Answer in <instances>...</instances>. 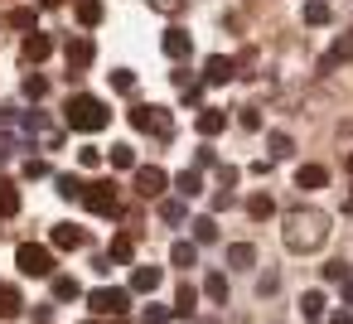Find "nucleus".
I'll return each mask as SVG.
<instances>
[{
    "label": "nucleus",
    "mask_w": 353,
    "mask_h": 324,
    "mask_svg": "<svg viewBox=\"0 0 353 324\" xmlns=\"http://www.w3.org/2000/svg\"><path fill=\"white\" fill-rule=\"evenodd\" d=\"M324 237H329V213H319V208H295V213H285V227H281V242H285V252H319L324 247Z\"/></svg>",
    "instance_id": "nucleus-1"
},
{
    "label": "nucleus",
    "mask_w": 353,
    "mask_h": 324,
    "mask_svg": "<svg viewBox=\"0 0 353 324\" xmlns=\"http://www.w3.org/2000/svg\"><path fill=\"white\" fill-rule=\"evenodd\" d=\"M63 121H68L73 131L97 136V131H107V126H112V112H107V102H102V97H92V92H73V97H68V107H63Z\"/></svg>",
    "instance_id": "nucleus-2"
},
{
    "label": "nucleus",
    "mask_w": 353,
    "mask_h": 324,
    "mask_svg": "<svg viewBox=\"0 0 353 324\" xmlns=\"http://www.w3.org/2000/svg\"><path fill=\"white\" fill-rule=\"evenodd\" d=\"M126 117H131V126H136V131H145V136H160V141H170V136H174V121H170V112H165V107L136 102Z\"/></svg>",
    "instance_id": "nucleus-3"
},
{
    "label": "nucleus",
    "mask_w": 353,
    "mask_h": 324,
    "mask_svg": "<svg viewBox=\"0 0 353 324\" xmlns=\"http://www.w3.org/2000/svg\"><path fill=\"white\" fill-rule=\"evenodd\" d=\"M83 208L97 213V218H121V194H117V184H112V179L88 184V189H83Z\"/></svg>",
    "instance_id": "nucleus-4"
},
{
    "label": "nucleus",
    "mask_w": 353,
    "mask_h": 324,
    "mask_svg": "<svg viewBox=\"0 0 353 324\" xmlns=\"http://www.w3.org/2000/svg\"><path fill=\"white\" fill-rule=\"evenodd\" d=\"M15 266L25 271V276H54V247H39V242H20L15 247Z\"/></svg>",
    "instance_id": "nucleus-5"
},
{
    "label": "nucleus",
    "mask_w": 353,
    "mask_h": 324,
    "mask_svg": "<svg viewBox=\"0 0 353 324\" xmlns=\"http://www.w3.org/2000/svg\"><path fill=\"white\" fill-rule=\"evenodd\" d=\"M88 305H92V314H126L131 310V290L126 285H97L88 295Z\"/></svg>",
    "instance_id": "nucleus-6"
},
{
    "label": "nucleus",
    "mask_w": 353,
    "mask_h": 324,
    "mask_svg": "<svg viewBox=\"0 0 353 324\" xmlns=\"http://www.w3.org/2000/svg\"><path fill=\"white\" fill-rule=\"evenodd\" d=\"M165 189H170V174L160 165H136V194L141 199H165Z\"/></svg>",
    "instance_id": "nucleus-7"
},
{
    "label": "nucleus",
    "mask_w": 353,
    "mask_h": 324,
    "mask_svg": "<svg viewBox=\"0 0 353 324\" xmlns=\"http://www.w3.org/2000/svg\"><path fill=\"white\" fill-rule=\"evenodd\" d=\"M63 54H68V63H73V83H78V73L97 59V49H92V39H88V34H73V39L63 44Z\"/></svg>",
    "instance_id": "nucleus-8"
},
{
    "label": "nucleus",
    "mask_w": 353,
    "mask_h": 324,
    "mask_svg": "<svg viewBox=\"0 0 353 324\" xmlns=\"http://www.w3.org/2000/svg\"><path fill=\"white\" fill-rule=\"evenodd\" d=\"M160 49H165V59H174V63H179V59H189V54H194V34L174 25V30H165V39H160Z\"/></svg>",
    "instance_id": "nucleus-9"
},
{
    "label": "nucleus",
    "mask_w": 353,
    "mask_h": 324,
    "mask_svg": "<svg viewBox=\"0 0 353 324\" xmlns=\"http://www.w3.org/2000/svg\"><path fill=\"white\" fill-rule=\"evenodd\" d=\"M88 237H83V227L78 223H54V232H49V247L54 252H78Z\"/></svg>",
    "instance_id": "nucleus-10"
},
{
    "label": "nucleus",
    "mask_w": 353,
    "mask_h": 324,
    "mask_svg": "<svg viewBox=\"0 0 353 324\" xmlns=\"http://www.w3.org/2000/svg\"><path fill=\"white\" fill-rule=\"evenodd\" d=\"M343 63H353V30L334 39V49L319 59V73H334V68H343Z\"/></svg>",
    "instance_id": "nucleus-11"
},
{
    "label": "nucleus",
    "mask_w": 353,
    "mask_h": 324,
    "mask_svg": "<svg viewBox=\"0 0 353 324\" xmlns=\"http://www.w3.org/2000/svg\"><path fill=\"white\" fill-rule=\"evenodd\" d=\"M54 49H59L54 34H44V30H30V34H25V59H30V63H44Z\"/></svg>",
    "instance_id": "nucleus-12"
},
{
    "label": "nucleus",
    "mask_w": 353,
    "mask_h": 324,
    "mask_svg": "<svg viewBox=\"0 0 353 324\" xmlns=\"http://www.w3.org/2000/svg\"><path fill=\"white\" fill-rule=\"evenodd\" d=\"M232 78H237V63H232L228 54L203 59V83H232Z\"/></svg>",
    "instance_id": "nucleus-13"
},
{
    "label": "nucleus",
    "mask_w": 353,
    "mask_h": 324,
    "mask_svg": "<svg viewBox=\"0 0 353 324\" xmlns=\"http://www.w3.org/2000/svg\"><path fill=\"white\" fill-rule=\"evenodd\" d=\"M160 281H165V276H160V266H136L126 290H131V295H155V290H160Z\"/></svg>",
    "instance_id": "nucleus-14"
},
{
    "label": "nucleus",
    "mask_w": 353,
    "mask_h": 324,
    "mask_svg": "<svg viewBox=\"0 0 353 324\" xmlns=\"http://www.w3.org/2000/svg\"><path fill=\"white\" fill-rule=\"evenodd\" d=\"M218 131H228V112L223 107H199V136H218Z\"/></svg>",
    "instance_id": "nucleus-15"
},
{
    "label": "nucleus",
    "mask_w": 353,
    "mask_h": 324,
    "mask_svg": "<svg viewBox=\"0 0 353 324\" xmlns=\"http://www.w3.org/2000/svg\"><path fill=\"white\" fill-rule=\"evenodd\" d=\"M329 184V170L324 165H300L295 170V189H324Z\"/></svg>",
    "instance_id": "nucleus-16"
},
{
    "label": "nucleus",
    "mask_w": 353,
    "mask_h": 324,
    "mask_svg": "<svg viewBox=\"0 0 353 324\" xmlns=\"http://www.w3.org/2000/svg\"><path fill=\"white\" fill-rule=\"evenodd\" d=\"M228 266H232V271H252V266H256V247H252V242H232V247H228Z\"/></svg>",
    "instance_id": "nucleus-17"
},
{
    "label": "nucleus",
    "mask_w": 353,
    "mask_h": 324,
    "mask_svg": "<svg viewBox=\"0 0 353 324\" xmlns=\"http://www.w3.org/2000/svg\"><path fill=\"white\" fill-rule=\"evenodd\" d=\"M194 310H199V290L194 285H179V295H174V319H194Z\"/></svg>",
    "instance_id": "nucleus-18"
},
{
    "label": "nucleus",
    "mask_w": 353,
    "mask_h": 324,
    "mask_svg": "<svg viewBox=\"0 0 353 324\" xmlns=\"http://www.w3.org/2000/svg\"><path fill=\"white\" fill-rule=\"evenodd\" d=\"M174 189H179L184 199H194V194H203V170L194 165V170H184V174H174Z\"/></svg>",
    "instance_id": "nucleus-19"
},
{
    "label": "nucleus",
    "mask_w": 353,
    "mask_h": 324,
    "mask_svg": "<svg viewBox=\"0 0 353 324\" xmlns=\"http://www.w3.org/2000/svg\"><path fill=\"white\" fill-rule=\"evenodd\" d=\"M271 213H276V199H271V194H252V199H247V218H252V223H266Z\"/></svg>",
    "instance_id": "nucleus-20"
},
{
    "label": "nucleus",
    "mask_w": 353,
    "mask_h": 324,
    "mask_svg": "<svg viewBox=\"0 0 353 324\" xmlns=\"http://www.w3.org/2000/svg\"><path fill=\"white\" fill-rule=\"evenodd\" d=\"M203 295H208L213 305H223V300H228V271H208V276H203Z\"/></svg>",
    "instance_id": "nucleus-21"
},
{
    "label": "nucleus",
    "mask_w": 353,
    "mask_h": 324,
    "mask_svg": "<svg viewBox=\"0 0 353 324\" xmlns=\"http://www.w3.org/2000/svg\"><path fill=\"white\" fill-rule=\"evenodd\" d=\"M102 15H107V10H102V0H78V25H83V30H97Z\"/></svg>",
    "instance_id": "nucleus-22"
},
{
    "label": "nucleus",
    "mask_w": 353,
    "mask_h": 324,
    "mask_svg": "<svg viewBox=\"0 0 353 324\" xmlns=\"http://www.w3.org/2000/svg\"><path fill=\"white\" fill-rule=\"evenodd\" d=\"M20 213V189L10 179H0V218H15Z\"/></svg>",
    "instance_id": "nucleus-23"
},
{
    "label": "nucleus",
    "mask_w": 353,
    "mask_h": 324,
    "mask_svg": "<svg viewBox=\"0 0 353 324\" xmlns=\"http://www.w3.org/2000/svg\"><path fill=\"white\" fill-rule=\"evenodd\" d=\"M266 150H271V160H290V155H295V141H290L285 131H271V136H266Z\"/></svg>",
    "instance_id": "nucleus-24"
},
{
    "label": "nucleus",
    "mask_w": 353,
    "mask_h": 324,
    "mask_svg": "<svg viewBox=\"0 0 353 324\" xmlns=\"http://www.w3.org/2000/svg\"><path fill=\"white\" fill-rule=\"evenodd\" d=\"M170 266H199V242H174L170 247Z\"/></svg>",
    "instance_id": "nucleus-25"
},
{
    "label": "nucleus",
    "mask_w": 353,
    "mask_h": 324,
    "mask_svg": "<svg viewBox=\"0 0 353 324\" xmlns=\"http://www.w3.org/2000/svg\"><path fill=\"white\" fill-rule=\"evenodd\" d=\"M0 314H6V319L25 314V300H20V290H15V285H0Z\"/></svg>",
    "instance_id": "nucleus-26"
},
{
    "label": "nucleus",
    "mask_w": 353,
    "mask_h": 324,
    "mask_svg": "<svg viewBox=\"0 0 353 324\" xmlns=\"http://www.w3.org/2000/svg\"><path fill=\"white\" fill-rule=\"evenodd\" d=\"M6 25L30 34V30H39V10H25V6H20V10H10V15H6Z\"/></svg>",
    "instance_id": "nucleus-27"
},
{
    "label": "nucleus",
    "mask_w": 353,
    "mask_h": 324,
    "mask_svg": "<svg viewBox=\"0 0 353 324\" xmlns=\"http://www.w3.org/2000/svg\"><path fill=\"white\" fill-rule=\"evenodd\" d=\"M54 184H59V199H68V203H78V199H83V189H88L78 174H59Z\"/></svg>",
    "instance_id": "nucleus-28"
},
{
    "label": "nucleus",
    "mask_w": 353,
    "mask_h": 324,
    "mask_svg": "<svg viewBox=\"0 0 353 324\" xmlns=\"http://www.w3.org/2000/svg\"><path fill=\"white\" fill-rule=\"evenodd\" d=\"M107 165H112V170H136V150H131V145H112V150H107Z\"/></svg>",
    "instance_id": "nucleus-29"
},
{
    "label": "nucleus",
    "mask_w": 353,
    "mask_h": 324,
    "mask_svg": "<svg viewBox=\"0 0 353 324\" xmlns=\"http://www.w3.org/2000/svg\"><path fill=\"white\" fill-rule=\"evenodd\" d=\"M160 218L170 223V227H179L189 213H184V199H160Z\"/></svg>",
    "instance_id": "nucleus-30"
},
{
    "label": "nucleus",
    "mask_w": 353,
    "mask_h": 324,
    "mask_svg": "<svg viewBox=\"0 0 353 324\" xmlns=\"http://www.w3.org/2000/svg\"><path fill=\"white\" fill-rule=\"evenodd\" d=\"M324 305H329V300H324V290H305V295H300L305 319H319V314H324Z\"/></svg>",
    "instance_id": "nucleus-31"
},
{
    "label": "nucleus",
    "mask_w": 353,
    "mask_h": 324,
    "mask_svg": "<svg viewBox=\"0 0 353 324\" xmlns=\"http://www.w3.org/2000/svg\"><path fill=\"white\" fill-rule=\"evenodd\" d=\"M334 10L324 6V0H305V25H329Z\"/></svg>",
    "instance_id": "nucleus-32"
},
{
    "label": "nucleus",
    "mask_w": 353,
    "mask_h": 324,
    "mask_svg": "<svg viewBox=\"0 0 353 324\" xmlns=\"http://www.w3.org/2000/svg\"><path fill=\"white\" fill-rule=\"evenodd\" d=\"M145 6H150L155 15H170V20H174V15H184V10L194 6V0H145Z\"/></svg>",
    "instance_id": "nucleus-33"
},
{
    "label": "nucleus",
    "mask_w": 353,
    "mask_h": 324,
    "mask_svg": "<svg viewBox=\"0 0 353 324\" xmlns=\"http://www.w3.org/2000/svg\"><path fill=\"white\" fill-rule=\"evenodd\" d=\"M194 242H199V247L218 242V223H213V218H194Z\"/></svg>",
    "instance_id": "nucleus-34"
},
{
    "label": "nucleus",
    "mask_w": 353,
    "mask_h": 324,
    "mask_svg": "<svg viewBox=\"0 0 353 324\" xmlns=\"http://www.w3.org/2000/svg\"><path fill=\"white\" fill-rule=\"evenodd\" d=\"M131 256H136V242H131V237H112L107 261H131Z\"/></svg>",
    "instance_id": "nucleus-35"
},
{
    "label": "nucleus",
    "mask_w": 353,
    "mask_h": 324,
    "mask_svg": "<svg viewBox=\"0 0 353 324\" xmlns=\"http://www.w3.org/2000/svg\"><path fill=\"white\" fill-rule=\"evenodd\" d=\"M107 78H112V92H121V97L136 92V73H131V68H117V73H107Z\"/></svg>",
    "instance_id": "nucleus-36"
},
{
    "label": "nucleus",
    "mask_w": 353,
    "mask_h": 324,
    "mask_svg": "<svg viewBox=\"0 0 353 324\" xmlns=\"http://www.w3.org/2000/svg\"><path fill=\"white\" fill-rule=\"evenodd\" d=\"M25 97H30V102H44V97H49V78H39V73L25 78Z\"/></svg>",
    "instance_id": "nucleus-37"
},
{
    "label": "nucleus",
    "mask_w": 353,
    "mask_h": 324,
    "mask_svg": "<svg viewBox=\"0 0 353 324\" xmlns=\"http://www.w3.org/2000/svg\"><path fill=\"white\" fill-rule=\"evenodd\" d=\"M54 300H78V281L73 276H54Z\"/></svg>",
    "instance_id": "nucleus-38"
},
{
    "label": "nucleus",
    "mask_w": 353,
    "mask_h": 324,
    "mask_svg": "<svg viewBox=\"0 0 353 324\" xmlns=\"http://www.w3.org/2000/svg\"><path fill=\"white\" fill-rule=\"evenodd\" d=\"M179 102H184V107H203V83H189V88H179Z\"/></svg>",
    "instance_id": "nucleus-39"
},
{
    "label": "nucleus",
    "mask_w": 353,
    "mask_h": 324,
    "mask_svg": "<svg viewBox=\"0 0 353 324\" xmlns=\"http://www.w3.org/2000/svg\"><path fill=\"white\" fill-rule=\"evenodd\" d=\"M237 126H242V131H261V112H256V107H242V112H237Z\"/></svg>",
    "instance_id": "nucleus-40"
},
{
    "label": "nucleus",
    "mask_w": 353,
    "mask_h": 324,
    "mask_svg": "<svg viewBox=\"0 0 353 324\" xmlns=\"http://www.w3.org/2000/svg\"><path fill=\"white\" fill-rule=\"evenodd\" d=\"M25 179H49L54 170H49V160H25V170H20Z\"/></svg>",
    "instance_id": "nucleus-41"
},
{
    "label": "nucleus",
    "mask_w": 353,
    "mask_h": 324,
    "mask_svg": "<svg viewBox=\"0 0 353 324\" xmlns=\"http://www.w3.org/2000/svg\"><path fill=\"white\" fill-rule=\"evenodd\" d=\"M324 281L343 285V281H348V261H324Z\"/></svg>",
    "instance_id": "nucleus-42"
},
{
    "label": "nucleus",
    "mask_w": 353,
    "mask_h": 324,
    "mask_svg": "<svg viewBox=\"0 0 353 324\" xmlns=\"http://www.w3.org/2000/svg\"><path fill=\"white\" fill-rule=\"evenodd\" d=\"M174 314L165 310V305H145V314H141V324H170Z\"/></svg>",
    "instance_id": "nucleus-43"
},
{
    "label": "nucleus",
    "mask_w": 353,
    "mask_h": 324,
    "mask_svg": "<svg viewBox=\"0 0 353 324\" xmlns=\"http://www.w3.org/2000/svg\"><path fill=\"white\" fill-rule=\"evenodd\" d=\"M78 165H83V170H97V165H102V150H97V145H83V150H78Z\"/></svg>",
    "instance_id": "nucleus-44"
},
{
    "label": "nucleus",
    "mask_w": 353,
    "mask_h": 324,
    "mask_svg": "<svg viewBox=\"0 0 353 324\" xmlns=\"http://www.w3.org/2000/svg\"><path fill=\"white\" fill-rule=\"evenodd\" d=\"M194 165H199V170H208V165H218V150H213V145H199V155H194Z\"/></svg>",
    "instance_id": "nucleus-45"
},
{
    "label": "nucleus",
    "mask_w": 353,
    "mask_h": 324,
    "mask_svg": "<svg viewBox=\"0 0 353 324\" xmlns=\"http://www.w3.org/2000/svg\"><path fill=\"white\" fill-rule=\"evenodd\" d=\"M276 285H281V276H276V271H266V276L256 281V295H276Z\"/></svg>",
    "instance_id": "nucleus-46"
},
{
    "label": "nucleus",
    "mask_w": 353,
    "mask_h": 324,
    "mask_svg": "<svg viewBox=\"0 0 353 324\" xmlns=\"http://www.w3.org/2000/svg\"><path fill=\"white\" fill-rule=\"evenodd\" d=\"M49 319H54V310H49V305H39V310H34V324H49Z\"/></svg>",
    "instance_id": "nucleus-47"
},
{
    "label": "nucleus",
    "mask_w": 353,
    "mask_h": 324,
    "mask_svg": "<svg viewBox=\"0 0 353 324\" xmlns=\"http://www.w3.org/2000/svg\"><path fill=\"white\" fill-rule=\"evenodd\" d=\"M343 305H348V310H353V276H348V281H343Z\"/></svg>",
    "instance_id": "nucleus-48"
},
{
    "label": "nucleus",
    "mask_w": 353,
    "mask_h": 324,
    "mask_svg": "<svg viewBox=\"0 0 353 324\" xmlns=\"http://www.w3.org/2000/svg\"><path fill=\"white\" fill-rule=\"evenodd\" d=\"M329 324H353V314H348V310H339V314H334Z\"/></svg>",
    "instance_id": "nucleus-49"
},
{
    "label": "nucleus",
    "mask_w": 353,
    "mask_h": 324,
    "mask_svg": "<svg viewBox=\"0 0 353 324\" xmlns=\"http://www.w3.org/2000/svg\"><path fill=\"white\" fill-rule=\"evenodd\" d=\"M34 6H39V10H59V6H63V0H34Z\"/></svg>",
    "instance_id": "nucleus-50"
},
{
    "label": "nucleus",
    "mask_w": 353,
    "mask_h": 324,
    "mask_svg": "<svg viewBox=\"0 0 353 324\" xmlns=\"http://www.w3.org/2000/svg\"><path fill=\"white\" fill-rule=\"evenodd\" d=\"M343 208H348V218H353V194H348V203H343Z\"/></svg>",
    "instance_id": "nucleus-51"
},
{
    "label": "nucleus",
    "mask_w": 353,
    "mask_h": 324,
    "mask_svg": "<svg viewBox=\"0 0 353 324\" xmlns=\"http://www.w3.org/2000/svg\"><path fill=\"white\" fill-rule=\"evenodd\" d=\"M348 174H353V155H348Z\"/></svg>",
    "instance_id": "nucleus-52"
},
{
    "label": "nucleus",
    "mask_w": 353,
    "mask_h": 324,
    "mask_svg": "<svg viewBox=\"0 0 353 324\" xmlns=\"http://www.w3.org/2000/svg\"><path fill=\"white\" fill-rule=\"evenodd\" d=\"M117 324H126V319H121V314H117Z\"/></svg>",
    "instance_id": "nucleus-53"
},
{
    "label": "nucleus",
    "mask_w": 353,
    "mask_h": 324,
    "mask_svg": "<svg viewBox=\"0 0 353 324\" xmlns=\"http://www.w3.org/2000/svg\"><path fill=\"white\" fill-rule=\"evenodd\" d=\"M88 324H97V319H88Z\"/></svg>",
    "instance_id": "nucleus-54"
}]
</instances>
